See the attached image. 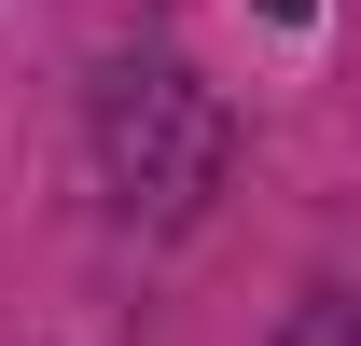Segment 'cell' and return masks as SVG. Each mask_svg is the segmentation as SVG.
I'll list each match as a JSON object with an SVG mask.
<instances>
[{"label":"cell","instance_id":"obj_1","mask_svg":"<svg viewBox=\"0 0 361 346\" xmlns=\"http://www.w3.org/2000/svg\"><path fill=\"white\" fill-rule=\"evenodd\" d=\"M223 153H236V125L180 56H139V70L97 84V180H111L126 222H195L223 194Z\"/></svg>","mask_w":361,"mask_h":346},{"label":"cell","instance_id":"obj_2","mask_svg":"<svg viewBox=\"0 0 361 346\" xmlns=\"http://www.w3.org/2000/svg\"><path fill=\"white\" fill-rule=\"evenodd\" d=\"M278 346H361V291H334V277H319V291L278 319Z\"/></svg>","mask_w":361,"mask_h":346}]
</instances>
